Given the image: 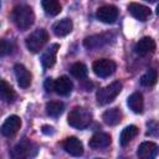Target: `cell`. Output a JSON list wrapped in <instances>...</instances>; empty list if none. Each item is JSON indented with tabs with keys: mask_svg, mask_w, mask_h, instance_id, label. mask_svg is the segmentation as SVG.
I'll return each mask as SVG.
<instances>
[{
	"mask_svg": "<svg viewBox=\"0 0 159 159\" xmlns=\"http://www.w3.org/2000/svg\"><path fill=\"white\" fill-rule=\"evenodd\" d=\"M11 20L17 29L27 30L32 26L35 21V14L32 9L27 5H17L11 12Z\"/></svg>",
	"mask_w": 159,
	"mask_h": 159,
	"instance_id": "6da1fadb",
	"label": "cell"
},
{
	"mask_svg": "<svg viewBox=\"0 0 159 159\" xmlns=\"http://www.w3.org/2000/svg\"><path fill=\"white\" fill-rule=\"evenodd\" d=\"M91 119H92V114L89 113V111H87L83 107H75L70 112L67 122L73 128L83 129L91 123Z\"/></svg>",
	"mask_w": 159,
	"mask_h": 159,
	"instance_id": "7a4b0ae2",
	"label": "cell"
},
{
	"mask_svg": "<svg viewBox=\"0 0 159 159\" xmlns=\"http://www.w3.org/2000/svg\"><path fill=\"white\" fill-rule=\"evenodd\" d=\"M122 82L119 81H114L112 82L111 84L106 86V87H102L97 91V94H96V98H97V103L101 104V106H104V104H108L111 103L122 91Z\"/></svg>",
	"mask_w": 159,
	"mask_h": 159,
	"instance_id": "3957f363",
	"label": "cell"
},
{
	"mask_svg": "<svg viewBox=\"0 0 159 159\" xmlns=\"http://www.w3.org/2000/svg\"><path fill=\"white\" fill-rule=\"evenodd\" d=\"M48 41V34L43 29H37L31 32L26 39V47L30 52L37 53L42 50V47Z\"/></svg>",
	"mask_w": 159,
	"mask_h": 159,
	"instance_id": "277c9868",
	"label": "cell"
},
{
	"mask_svg": "<svg viewBox=\"0 0 159 159\" xmlns=\"http://www.w3.org/2000/svg\"><path fill=\"white\" fill-rule=\"evenodd\" d=\"M117 68V65L114 61L109 60V58H99L96 60L92 65V70L93 72L98 76V77H108L114 73Z\"/></svg>",
	"mask_w": 159,
	"mask_h": 159,
	"instance_id": "5b68a950",
	"label": "cell"
},
{
	"mask_svg": "<svg viewBox=\"0 0 159 159\" xmlns=\"http://www.w3.org/2000/svg\"><path fill=\"white\" fill-rule=\"evenodd\" d=\"M112 39H113V34H111V32L97 34V35L86 37L83 41V45L88 50H94V48H99V47L109 43L112 41Z\"/></svg>",
	"mask_w": 159,
	"mask_h": 159,
	"instance_id": "8992f818",
	"label": "cell"
},
{
	"mask_svg": "<svg viewBox=\"0 0 159 159\" xmlns=\"http://www.w3.org/2000/svg\"><path fill=\"white\" fill-rule=\"evenodd\" d=\"M32 143L29 139H22L19 142L10 152L11 159H27L31 157V150H32Z\"/></svg>",
	"mask_w": 159,
	"mask_h": 159,
	"instance_id": "52a82bcc",
	"label": "cell"
},
{
	"mask_svg": "<svg viewBox=\"0 0 159 159\" xmlns=\"http://www.w3.org/2000/svg\"><path fill=\"white\" fill-rule=\"evenodd\" d=\"M96 16L104 24H113L118 17V9L114 5H103L97 9Z\"/></svg>",
	"mask_w": 159,
	"mask_h": 159,
	"instance_id": "ba28073f",
	"label": "cell"
},
{
	"mask_svg": "<svg viewBox=\"0 0 159 159\" xmlns=\"http://www.w3.org/2000/svg\"><path fill=\"white\" fill-rule=\"evenodd\" d=\"M20 127H21V119H20V117L14 114L5 119V122L2 123V125L0 128V132L4 137L10 138V137H14L19 132Z\"/></svg>",
	"mask_w": 159,
	"mask_h": 159,
	"instance_id": "9c48e42d",
	"label": "cell"
},
{
	"mask_svg": "<svg viewBox=\"0 0 159 159\" xmlns=\"http://www.w3.org/2000/svg\"><path fill=\"white\" fill-rule=\"evenodd\" d=\"M62 147L63 149L73 155V157H81L83 154V144L80 139H77L76 137H68L62 142Z\"/></svg>",
	"mask_w": 159,
	"mask_h": 159,
	"instance_id": "30bf717a",
	"label": "cell"
},
{
	"mask_svg": "<svg viewBox=\"0 0 159 159\" xmlns=\"http://www.w3.org/2000/svg\"><path fill=\"white\" fill-rule=\"evenodd\" d=\"M139 159H155L158 155V145L153 142H143L137 150Z\"/></svg>",
	"mask_w": 159,
	"mask_h": 159,
	"instance_id": "8fae6325",
	"label": "cell"
},
{
	"mask_svg": "<svg viewBox=\"0 0 159 159\" xmlns=\"http://www.w3.org/2000/svg\"><path fill=\"white\" fill-rule=\"evenodd\" d=\"M134 51L139 56H145V55L153 53L155 51V41L152 37L145 36V37L140 39L137 42V45L134 47Z\"/></svg>",
	"mask_w": 159,
	"mask_h": 159,
	"instance_id": "7c38bea8",
	"label": "cell"
},
{
	"mask_svg": "<svg viewBox=\"0 0 159 159\" xmlns=\"http://www.w3.org/2000/svg\"><path fill=\"white\" fill-rule=\"evenodd\" d=\"M14 72H15V76H16V80H17V83L21 88H27L30 84H31V73L29 72V70L24 66V65H15L14 66Z\"/></svg>",
	"mask_w": 159,
	"mask_h": 159,
	"instance_id": "4fadbf2b",
	"label": "cell"
},
{
	"mask_svg": "<svg viewBox=\"0 0 159 159\" xmlns=\"http://www.w3.org/2000/svg\"><path fill=\"white\" fill-rule=\"evenodd\" d=\"M128 10H129L130 15L139 21H147L152 14L149 7H147L142 4H138V2H130L128 5Z\"/></svg>",
	"mask_w": 159,
	"mask_h": 159,
	"instance_id": "5bb4252c",
	"label": "cell"
},
{
	"mask_svg": "<svg viewBox=\"0 0 159 159\" xmlns=\"http://www.w3.org/2000/svg\"><path fill=\"white\" fill-rule=\"evenodd\" d=\"M73 88L72 81L67 76H61L53 82V91L60 96H67Z\"/></svg>",
	"mask_w": 159,
	"mask_h": 159,
	"instance_id": "9a60e30c",
	"label": "cell"
},
{
	"mask_svg": "<svg viewBox=\"0 0 159 159\" xmlns=\"http://www.w3.org/2000/svg\"><path fill=\"white\" fill-rule=\"evenodd\" d=\"M72 29H73V22H72L71 19H67V17L55 22L53 26H52L53 34L58 37H63V36L68 35L72 31Z\"/></svg>",
	"mask_w": 159,
	"mask_h": 159,
	"instance_id": "2e32d148",
	"label": "cell"
},
{
	"mask_svg": "<svg viewBox=\"0 0 159 159\" xmlns=\"http://www.w3.org/2000/svg\"><path fill=\"white\" fill-rule=\"evenodd\" d=\"M60 48V45L58 43H53L48 48H46V51L42 53L41 56V63L45 68H50L55 65L56 62V55H57V51Z\"/></svg>",
	"mask_w": 159,
	"mask_h": 159,
	"instance_id": "e0dca14e",
	"label": "cell"
},
{
	"mask_svg": "<svg viewBox=\"0 0 159 159\" xmlns=\"http://www.w3.org/2000/svg\"><path fill=\"white\" fill-rule=\"evenodd\" d=\"M111 135L107 133H96L89 139V147L92 149H103L111 144Z\"/></svg>",
	"mask_w": 159,
	"mask_h": 159,
	"instance_id": "ac0fdd59",
	"label": "cell"
},
{
	"mask_svg": "<svg viewBox=\"0 0 159 159\" xmlns=\"http://www.w3.org/2000/svg\"><path fill=\"white\" fill-rule=\"evenodd\" d=\"M102 119L106 124L108 125H117L118 123H120L122 120V112L119 108L114 107L111 109H107L103 114H102Z\"/></svg>",
	"mask_w": 159,
	"mask_h": 159,
	"instance_id": "d6986e66",
	"label": "cell"
},
{
	"mask_svg": "<svg viewBox=\"0 0 159 159\" xmlns=\"http://www.w3.org/2000/svg\"><path fill=\"white\" fill-rule=\"evenodd\" d=\"M128 107L134 112V113H142L143 107H144V101L143 96L139 92H134L128 97Z\"/></svg>",
	"mask_w": 159,
	"mask_h": 159,
	"instance_id": "ffe728a7",
	"label": "cell"
},
{
	"mask_svg": "<svg viewBox=\"0 0 159 159\" xmlns=\"http://www.w3.org/2000/svg\"><path fill=\"white\" fill-rule=\"evenodd\" d=\"M138 132H139V129H138L137 125H128V127H125V128L122 130L120 137H119V143H120V145H122V147H125L127 144H129V142L138 134Z\"/></svg>",
	"mask_w": 159,
	"mask_h": 159,
	"instance_id": "44dd1931",
	"label": "cell"
},
{
	"mask_svg": "<svg viewBox=\"0 0 159 159\" xmlns=\"http://www.w3.org/2000/svg\"><path fill=\"white\" fill-rule=\"evenodd\" d=\"M0 98L6 103L12 102L15 98V92L12 87L4 80H0Z\"/></svg>",
	"mask_w": 159,
	"mask_h": 159,
	"instance_id": "7402d4cb",
	"label": "cell"
},
{
	"mask_svg": "<svg viewBox=\"0 0 159 159\" xmlns=\"http://www.w3.org/2000/svg\"><path fill=\"white\" fill-rule=\"evenodd\" d=\"M41 4H42V7H43V11L48 16H56L61 12L62 7H61V4L57 0H43Z\"/></svg>",
	"mask_w": 159,
	"mask_h": 159,
	"instance_id": "603a6c76",
	"label": "cell"
},
{
	"mask_svg": "<svg viewBox=\"0 0 159 159\" xmlns=\"http://www.w3.org/2000/svg\"><path fill=\"white\" fill-rule=\"evenodd\" d=\"M63 109H65V106L60 101H51L46 103V113L50 117H58L60 114H62Z\"/></svg>",
	"mask_w": 159,
	"mask_h": 159,
	"instance_id": "cb8c5ba5",
	"label": "cell"
},
{
	"mask_svg": "<svg viewBox=\"0 0 159 159\" xmlns=\"http://www.w3.org/2000/svg\"><path fill=\"white\" fill-rule=\"evenodd\" d=\"M70 71H71V75H72L75 78H77V80H83V78H86V77H87V73H88V70H87L86 65L82 63V62H76V63H73V65L71 66Z\"/></svg>",
	"mask_w": 159,
	"mask_h": 159,
	"instance_id": "d4e9b609",
	"label": "cell"
},
{
	"mask_svg": "<svg viewBox=\"0 0 159 159\" xmlns=\"http://www.w3.org/2000/svg\"><path fill=\"white\" fill-rule=\"evenodd\" d=\"M157 80H158L157 70H149L140 77V84L144 87H152L157 83Z\"/></svg>",
	"mask_w": 159,
	"mask_h": 159,
	"instance_id": "484cf974",
	"label": "cell"
},
{
	"mask_svg": "<svg viewBox=\"0 0 159 159\" xmlns=\"http://www.w3.org/2000/svg\"><path fill=\"white\" fill-rule=\"evenodd\" d=\"M12 43L7 40H4V39H0V57H4V56H7L12 52Z\"/></svg>",
	"mask_w": 159,
	"mask_h": 159,
	"instance_id": "4316f807",
	"label": "cell"
},
{
	"mask_svg": "<svg viewBox=\"0 0 159 159\" xmlns=\"http://www.w3.org/2000/svg\"><path fill=\"white\" fill-rule=\"evenodd\" d=\"M53 80L52 78H46V81H45V89H46V92H52L53 91Z\"/></svg>",
	"mask_w": 159,
	"mask_h": 159,
	"instance_id": "83f0119b",
	"label": "cell"
},
{
	"mask_svg": "<svg viewBox=\"0 0 159 159\" xmlns=\"http://www.w3.org/2000/svg\"><path fill=\"white\" fill-rule=\"evenodd\" d=\"M41 130H42L43 134H47V135L55 133V130H53V128H52L51 125H42V129H41Z\"/></svg>",
	"mask_w": 159,
	"mask_h": 159,
	"instance_id": "f1b7e54d",
	"label": "cell"
},
{
	"mask_svg": "<svg viewBox=\"0 0 159 159\" xmlns=\"http://www.w3.org/2000/svg\"><path fill=\"white\" fill-rule=\"evenodd\" d=\"M96 159H103V158H96Z\"/></svg>",
	"mask_w": 159,
	"mask_h": 159,
	"instance_id": "f546056e",
	"label": "cell"
}]
</instances>
